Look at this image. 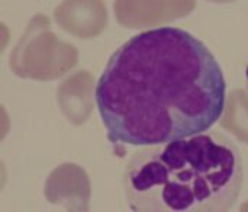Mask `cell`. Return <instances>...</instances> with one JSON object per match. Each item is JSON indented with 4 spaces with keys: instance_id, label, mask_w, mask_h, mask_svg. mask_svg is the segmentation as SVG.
I'll return each mask as SVG.
<instances>
[{
    "instance_id": "obj_3",
    "label": "cell",
    "mask_w": 248,
    "mask_h": 212,
    "mask_svg": "<svg viewBox=\"0 0 248 212\" xmlns=\"http://www.w3.org/2000/svg\"><path fill=\"white\" fill-rule=\"evenodd\" d=\"M246 89H247V93H248V64H247V67H246Z\"/></svg>"
},
{
    "instance_id": "obj_2",
    "label": "cell",
    "mask_w": 248,
    "mask_h": 212,
    "mask_svg": "<svg viewBox=\"0 0 248 212\" xmlns=\"http://www.w3.org/2000/svg\"><path fill=\"white\" fill-rule=\"evenodd\" d=\"M243 173L238 146L219 131H205L135 151L124 192L131 211H232Z\"/></svg>"
},
{
    "instance_id": "obj_1",
    "label": "cell",
    "mask_w": 248,
    "mask_h": 212,
    "mask_svg": "<svg viewBox=\"0 0 248 212\" xmlns=\"http://www.w3.org/2000/svg\"><path fill=\"white\" fill-rule=\"evenodd\" d=\"M94 102L112 144L150 147L209 131L224 115L221 64L192 32H138L109 57Z\"/></svg>"
}]
</instances>
